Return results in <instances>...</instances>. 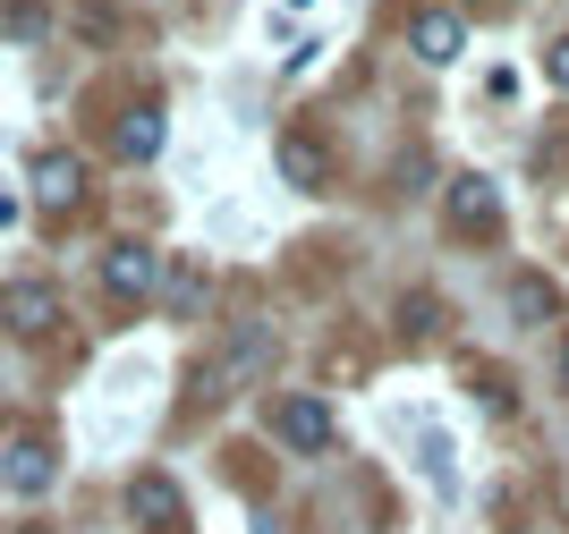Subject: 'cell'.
I'll return each mask as SVG.
<instances>
[{"instance_id":"5","label":"cell","mask_w":569,"mask_h":534,"mask_svg":"<svg viewBox=\"0 0 569 534\" xmlns=\"http://www.w3.org/2000/svg\"><path fill=\"white\" fill-rule=\"evenodd\" d=\"M408 43H417V60H433V69H451L459 51H468V26H459L451 9H426V18L408 26Z\"/></svg>"},{"instance_id":"11","label":"cell","mask_w":569,"mask_h":534,"mask_svg":"<svg viewBox=\"0 0 569 534\" xmlns=\"http://www.w3.org/2000/svg\"><path fill=\"white\" fill-rule=\"evenodd\" d=\"M510 305L545 323V314H552V305H561V298H552V280H545V272H527V280H510Z\"/></svg>"},{"instance_id":"8","label":"cell","mask_w":569,"mask_h":534,"mask_svg":"<svg viewBox=\"0 0 569 534\" xmlns=\"http://www.w3.org/2000/svg\"><path fill=\"white\" fill-rule=\"evenodd\" d=\"M0 484L18 492V501H34V492L51 484V442H34V433H26V442H9V466H0Z\"/></svg>"},{"instance_id":"7","label":"cell","mask_w":569,"mask_h":534,"mask_svg":"<svg viewBox=\"0 0 569 534\" xmlns=\"http://www.w3.org/2000/svg\"><path fill=\"white\" fill-rule=\"evenodd\" d=\"M111 153H119V162H153V153H162V111H153V102L119 111V128H111Z\"/></svg>"},{"instance_id":"6","label":"cell","mask_w":569,"mask_h":534,"mask_svg":"<svg viewBox=\"0 0 569 534\" xmlns=\"http://www.w3.org/2000/svg\"><path fill=\"white\" fill-rule=\"evenodd\" d=\"M0 314H9V331H26V340H34V331H51V323H60V298H51L43 280H9Z\"/></svg>"},{"instance_id":"2","label":"cell","mask_w":569,"mask_h":534,"mask_svg":"<svg viewBox=\"0 0 569 534\" xmlns=\"http://www.w3.org/2000/svg\"><path fill=\"white\" fill-rule=\"evenodd\" d=\"M272 424H281V442H289V450H307V459H315V450H332V407H323L315 391L281 399V416H272Z\"/></svg>"},{"instance_id":"1","label":"cell","mask_w":569,"mask_h":534,"mask_svg":"<svg viewBox=\"0 0 569 534\" xmlns=\"http://www.w3.org/2000/svg\"><path fill=\"white\" fill-rule=\"evenodd\" d=\"M442 221H451L459 238H493V230H501V195H493V179L459 170V179H451V195H442Z\"/></svg>"},{"instance_id":"10","label":"cell","mask_w":569,"mask_h":534,"mask_svg":"<svg viewBox=\"0 0 569 534\" xmlns=\"http://www.w3.org/2000/svg\"><path fill=\"white\" fill-rule=\"evenodd\" d=\"M281 179L315 187V179H323V144H315V137H281Z\"/></svg>"},{"instance_id":"4","label":"cell","mask_w":569,"mask_h":534,"mask_svg":"<svg viewBox=\"0 0 569 534\" xmlns=\"http://www.w3.org/2000/svg\"><path fill=\"white\" fill-rule=\"evenodd\" d=\"M128 517H137L144 534H170L179 526V484H170V475H137V484H128Z\"/></svg>"},{"instance_id":"12","label":"cell","mask_w":569,"mask_h":534,"mask_svg":"<svg viewBox=\"0 0 569 534\" xmlns=\"http://www.w3.org/2000/svg\"><path fill=\"white\" fill-rule=\"evenodd\" d=\"M545 77H552V85H561V93H569V34H561V43H552V60H545Z\"/></svg>"},{"instance_id":"13","label":"cell","mask_w":569,"mask_h":534,"mask_svg":"<svg viewBox=\"0 0 569 534\" xmlns=\"http://www.w3.org/2000/svg\"><path fill=\"white\" fill-rule=\"evenodd\" d=\"M561 382H569V349H561Z\"/></svg>"},{"instance_id":"3","label":"cell","mask_w":569,"mask_h":534,"mask_svg":"<svg viewBox=\"0 0 569 534\" xmlns=\"http://www.w3.org/2000/svg\"><path fill=\"white\" fill-rule=\"evenodd\" d=\"M77 195H86V162H77V153H43V162H34V204L77 212Z\"/></svg>"},{"instance_id":"9","label":"cell","mask_w":569,"mask_h":534,"mask_svg":"<svg viewBox=\"0 0 569 534\" xmlns=\"http://www.w3.org/2000/svg\"><path fill=\"white\" fill-rule=\"evenodd\" d=\"M102 289H111V298H144V289H153V255H144V246H111V255H102Z\"/></svg>"}]
</instances>
